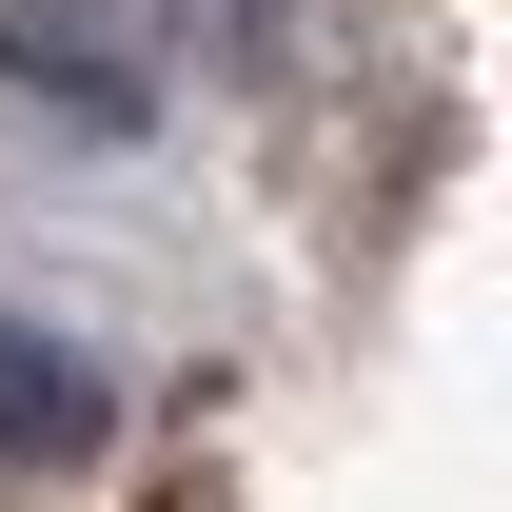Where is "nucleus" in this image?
I'll return each mask as SVG.
<instances>
[{"label": "nucleus", "mask_w": 512, "mask_h": 512, "mask_svg": "<svg viewBox=\"0 0 512 512\" xmlns=\"http://www.w3.org/2000/svg\"><path fill=\"white\" fill-rule=\"evenodd\" d=\"M0 79L60 99L79 138H138V119H158V60H138L119 0H0Z\"/></svg>", "instance_id": "obj_1"}, {"label": "nucleus", "mask_w": 512, "mask_h": 512, "mask_svg": "<svg viewBox=\"0 0 512 512\" xmlns=\"http://www.w3.org/2000/svg\"><path fill=\"white\" fill-rule=\"evenodd\" d=\"M119 434V375L99 355H60V335L0 316V473H79V453Z\"/></svg>", "instance_id": "obj_2"}, {"label": "nucleus", "mask_w": 512, "mask_h": 512, "mask_svg": "<svg viewBox=\"0 0 512 512\" xmlns=\"http://www.w3.org/2000/svg\"><path fill=\"white\" fill-rule=\"evenodd\" d=\"M119 20H138V60H158V79H276V40H296V0H119Z\"/></svg>", "instance_id": "obj_3"}]
</instances>
